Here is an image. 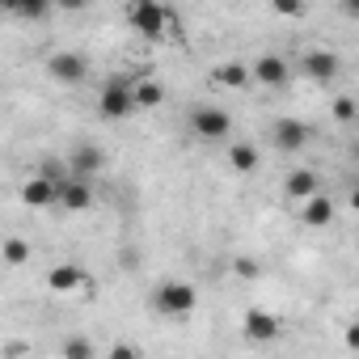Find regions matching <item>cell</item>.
Returning <instances> with one entry per match:
<instances>
[{
    "instance_id": "cell-1",
    "label": "cell",
    "mask_w": 359,
    "mask_h": 359,
    "mask_svg": "<svg viewBox=\"0 0 359 359\" xmlns=\"http://www.w3.org/2000/svg\"><path fill=\"white\" fill-rule=\"evenodd\" d=\"M127 22L140 39H165V30L173 26V13L161 0H131L127 5Z\"/></svg>"
},
{
    "instance_id": "cell-2",
    "label": "cell",
    "mask_w": 359,
    "mask_h": 359,
    "mask_svg": "<svg viewBox=\"0 0 359 359\" xmlns=\"http://www.w3.org/2000/svg\"><path fill=\"white\" fill-rule=\"evenodd\" d=\"M152 304H156V313H165V317H187V313H195L199 292H195L191 283H182V279H165V283L152 292Z\"/></svg>"
},
{
    "instance_id": "cell-3",
    "label": "cell",
    "mask_w": 359,
    "mask_h": 359,
    "mask_svg": "<svg viewBox=\"0 0 359 359\" xmlns=\"http://www.w3.org/2000/svg\"><path fill=\"white\" fill-rule=\"evenodd\" d=\"M97 110L106 114V118H131L140 106H135V93H131V81H123V76H110L106 85H102V93H97Z\"/></svg>"
},
{
    "instance_id": "cell-4",
    "label": "cell",
    "mask_w": 359,
    "mask_h": 359,
    "mask_svg": "<svg viewBox=\"0 0 359 359\" xmlns=\"http://www.w3.org/2000/svg\"><path fill=\"white\" fill-rule=\"evenodd\" d=\"M191 131L203 135V140H224L233 131V114L220 110V106H195L191 110Z\"/></svg>"
},
{
    "instance_id": "cell-5",
    "label": "cell",
    "mask_w": 359,
    "mask_h": 359,
    "mask_svg": "<svg viewBox=\"0 0 359 359\" xmlns=\"http://www.w3.org/2000/svg\"><path fill=\"white\" fill-rule=\"evenodd\" d=\"M250 81H258L262 89H283V85L292 81V64H287L283 55L266 51V55H258V60H254V68H250Z\"/></svg>"
},
{
    "instance_id": "cell-6",
    "label": "cell",
    "mask_w": 359,
    "mask_h": 359,
    "mask_svg": "<svg viewBox=\"0 0 359 359\" xmlns=\"http://www.w3.org/2000/svg\"><path fill=\"white\" fill-rule=\"evenodd\" d=\"M93 203V187H89V177H64V182L55 187V208H64V212H85Z\"/></svg>"
},
{
    "instance_id": "cell-7",
    "label": "cell",
    "mask_w": 359,
    "mask_h": 359,
    "mask_svg": "<svg viewBox=\"0 0 359 359\" xmlns=\"http://www.w3.org/2000/svg\"><path fill=\"white\" fill-rule=\"evenodd\" d=\"M47 72H51L55 81H64V85H81V81L89 76V64H85V55H76V51H55V55L47 60Z\"/></svg>"
},
{
    "instance_id": "cell-8",
    "label": "cell",
    "mask_w": 359,
    "mask_h": 359,
    "mask_svg": "<svg viewBox=\"0 0 359 359\" xmlns=\"http://www.w3.org/2000/svg\"><path fill=\"white\" fill-rule=\"evenodd\" d=\"M300 68H304V76H313L317 85H330V81H338V72H342V60H338L334 51H309Z\"/></svg>"
},
{
    "instance_id": "cell-9",
    "label": "cell",
    "mask_w": 359,
    "mask_h": 359,
    "mask_svg": "<svg viewBox=\"0 0 359 359\" xmlns=\"http://www.w3.org/2000/svg\"><path fill=\"white\" fill-rule=\"evenodd\" d=\"M47 287H51V292H60V296H72V292H81V287H93V279H89L81 266L64 262V266H51V275H47Z\"/></svg>"
},
{
    "instance_id": "cell-10",
    "label": "cell",
    "mask_w": 359,
    "mask_h": 359,
    "mask_svg": "<svg viewBox=\"0 0 359 359\" xmlns=\"http://www.w3.org/2000/svg\"><path fill=\"white\" fill-rule=\"evenodd\" d=\"M271 140H275L279 152H300V148L309 144V127H304L300 118H279L275 131H271Z\"/></svg>"
},
{
    "instance_id": "cell-11",
    "label": "cell",
    "mask_w": 359,
    "mask_h": 359,
    "mask_svg": "<svg viewBox=\"0 0 359 359\" xmlns=\"http://www.w3.org/2000/svg\"><path fill=\"white\" fill-rule=\"evenodd\" d=\"M102 165H106V156H102V148H97V144H76V148H72V156H68V169H72L76 177H93Z\"/></svg>"
},
{
    "instance_id": "cell-12",
    "label": "cell",
    "mask_w": 359,
    "mask_h": 359,
    "mask_svg": "<svg viewBox=\"0 0 359 359\" xmlns=\"http://www.w3.org/2000/svg\"><path fill=\"white\" fill-rule=\"evenodd\" d=\"M22 203L26 208H55V187L47 182L43 173H34V177L22 182Z\"/></svg>"
},
{
    "instance_id": "cell-13",
    "label": "cell",
    "mask_w": 359,
    "mask_h": 359,
    "mask_svg": "<svg viewBox=\"0 0 359 359\" xmlns=\"http://www.w3.org/2000/svg\"><path fill=\"white\" fill-rule=\"evenodd\" d=\"M304 224H309V229H325V224H334V199H330L325 191H317V195L304 199Z\"/></svg>"
},
{
    "instance_id": "cell-14",
    "label": "cell",
    "mask_w": 359,
    "mask_h": 359,
    "mask_svg": "<svg viewBox=\"0 0 359 359\" xmlns=\"http://www.w3.org/2000/svg\"><path fill=\"white\" fill-rule=\"evenodd\" d=\"M283 191H287V199H309V195L321 191V177H317L313 169H292V173L283 177Z\"/></svg>"
},
{
    "instance_id": "cell-15",
    "label": "cell",
    "mask_w": 359,
    "mask_h": 359,
    "mask_svg": "<svg viewBox=\"0 0 359 359\" xmlns=\"http://www.w3.org/2000/svg\"><path fill=\"white\" fill-rule=\"evenodd\" d=\"M245 338L271 342V338H279V321H275L271 313H262V309H250V313H245Z\"/></svg>"
},
{
    "instance_id": "cell-16",
    "label": "cell",
    "mask_w": 359,
    "mask_h": 359,
    "mask_svg": "<svg viewBox=\"0 0 359 359\" xmlns=\"http://www.w3.org/2000/svg\"><path fill=\"white\" fill-rule=\"evenodd\" d=\"M131 93H135V106H140V110H152V106H161V102H165V85H161L156 76L135 81V85H131Z\"/></svg>"
},
{
    "instance_id": "cell-17",
    "label": "cell",
    "mask_w": 359,
    "mask_h": 359,
    "mask_svg": "<svg viewBox=\"0 0 359 359\" xmlns=\"http://www.w3.org/2000/svg\"><path fill=\"white\" fill-rule=\"evenodd\" d=\"M13 18H22V22H43L51 9H55V0H9L5 5Z\"/></svg>"
},
{
    "instance_id": "cell-18",
    "label": "cell",
    "mask_w": 359,
    "mask_h": 359,
    "mask_svg": "<svg viewBox=\"0 0 359 359\" xmlns=\"http://www.w3.org/2000/svg\"><path fill=\"white\" fill-rule=\"evenodd\" d=\"M229 165H233L237 173H254V169H258V148H254V144H233V148H229Z\"/></svg>"
},
{
    "instance_id": "cell-19",
    "label": "cell",
    "mask_w": 359,
    "mask_h": 359,
    "mask_svg": "<svg viewBox=\"0 0 359 359\" xmlns=\"http://www.w3.org/2000/svg\"><path fill=\"white\" fill-rule=\"evenodd\" d=\"M0 258H5L9 266H26V262H30V241H22V237H9L5 245H0Z\"/></svg>"
},
{
    "instance_id": "cell-20",
    "label": "cell",
    "mask_w": 359,
    "mask_h": 359,
    "mask_svg": "<svg viewBox=\"0 0 359 359\" xmlns=\"http://www.w3.org/2000/svg\"><path fill=\"white\" fill-rule=\"evenodd\" d=\"M216 81L229 85V89H245V85H250V68H241V64H220V68H216Z\"/></svg>"
},
{
    "instance_id": "cell-21",
    "label": "cell",
    "mask_w": 359,
    "mask_h": 359,
    "mask_svg": "<svg viewBox=\"0 0 359 359\" xmlns=\"http://www.w3.org/2000/svg\"><path fill=\"white\" fill-rule=\"evenodd\" d=\"M39 173L47 177V182H51V187H60V182H64V177H72V169H68V156H47V161L39 165Z\"/></svg>"
},
{
    "instance_id": "cell-22",
    "label": "cell",
    "mask_w": 359,
    "mask_h": 359,
    "mask_svg": "<svg viewBox=\"0 0 359 359\" xmlns=\"http://www.w3.org/2000/svg\"><path fill=\"white\" fill-rule=\"evenodd\" d=\"M93 351H97V346H93L89 338H72V342L64 346V355H68V359H93Z\"/></svg>"
},
{
    "instance_id": "cell-23",
    "label": "cell",
    "mask_w": 359,
    "mask_h": 359,
    "mask_svg": "<svg viewBox=\"0 0 359 359\" xmlns=\"http://www.w3.org/2000/svg\"><path fill=\"white\" fill-rule=\"evenodd\" d=\"M275 5V13H283V18H300L304 13V0H271Z\"/></svg>"
},
{
    "instance_id": "cell-24",
    "label": "cell",
    "mask_w": 359,
    "mask_h": 359,
    "mask_svg": "<svg viewBox=\"0 0 359 359\" xmlns=\"http://www.w3.org/2000/svg\"><path fill=\"white\" fill-rule=\"evenodd\" d=\"M233 271H237L241 279H258V275H262V266H258L254 258H237V262H233Z\"/></svg>"
},
{
    "instance_id": "cell-25",
    "label": "cell",
    "mask_w": 359,
    "mask_h": 359,
    "mask_svg": "<svg viewBox=\"0 0 359 359\" xmlns=\"http://www.w3.org/2000/svg\"><path fill=\"white\" fill-rule=\"evenodd\" d=\"M334 114H338V123H351V118H355V102H351V97H338V102H334Z\"/></svg>"
},
{
    "instance_id": "cell-26",
    "label": "cell",
    "mask_w": 359,
    "mask_h": 359,
    "mask_svg": "<svg viewBox=\"0 0 359 359\" xmlns=\"http://www.w3.org/2000/svg\"><path fill=\"white\" fill-rule=\"evenodd\" d=\"M89 0H55V9H68V13H76V9H85Z\"/></svg>"
},
{
    "instance_id": "cell-27",
    "label": "cell",
    "mask_w": 359,
    "mask_h": 359,
    "mask_svg": "<svg viewBox=\"0 0 359 359\" xmlns=\"http://www.w3.org/2000/svg\"><path fill=\"white\" fill-rule=\"evenodd\" d=\"M0 5H9V0H0Z\"/></svg>"
}]
</instances>
